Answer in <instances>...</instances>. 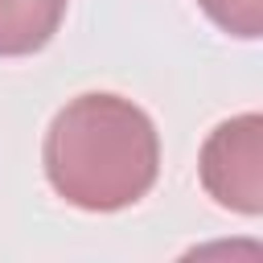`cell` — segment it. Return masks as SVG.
Returning <instances> with one entry per match:
<instances>
[{
	"mask_svg": "<svg viewBox=\"0 0 263 263\" xmlns=\"http://www.w3.org/2000/svg\"><path fill=\"white\" fill-rule=\"evenodd\" d=\"M41 160L58 197L90 214H111L136 205L156 185L160 136L132 99L90 90L53 115Z\"/></svg>",
	"mask_w": 263,
	"mask_h": 263,
	"instance_id": "obj_1",
	"label": "cell"
},
{
	"mask_svg": "<svg viewBox=\"0 0 263 263\" xmlns=\"http://www.w3.org/2000/svg\"><path fill=\"white\" fill-rule=\"evenodd\" d=\"M197 173L222 210L255 218L263 210V115L247 111L218 123L201 144Z\"/></svg>",
	"mask_w": 263,
	"mask_h": 263,
	"instance_id": "obj_2",
	"label": "cell"
},
{
	"mask_svg": "<svg viewBox=\"0 0 263 263\" xmlns=\"http://www.w3.org/2000/svg\"><path fill=\"white\" fill-rule=\"evenodd\" d=\"M66 0H0V58H25L49 45Z\"/></svg>",
	"mask_w": 263,
	"mask_h": 263,
	"instance_id": "obj_3",
	"label": "cell"
},
{
	"mask_svg": "<svg viewBox=\"0 0 263 263\" xmlns=\"http://www.w3.org/2000/svg\"><path fill=\"white\" fill-rule=\"evenodd\" d=\"M201 12L230 37L255 41L263 33V0H197Z\"/></svg>",
	"mask_w": 263,
	"mask_h": 263,
	"instance_id": "obj_4",
	"label": "cell"
}]
</instances>
